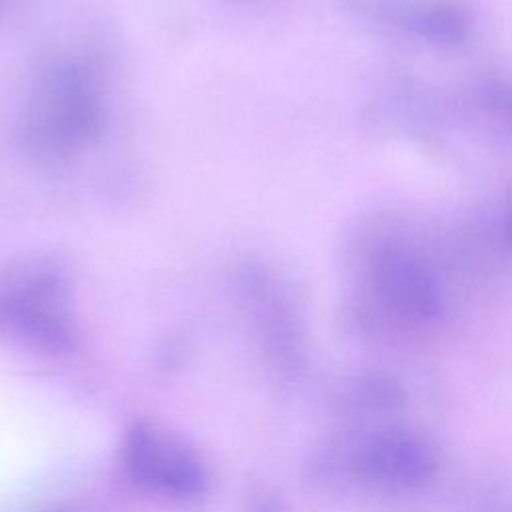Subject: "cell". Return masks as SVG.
I'll list each match as a JSON object with an SVG mask.
<instances>
[{"label": "cell", "instance_id": "cell-3", "mask_svg": "<svg viewBox=\"0 0 512 512\" xmlns=\"http://www.w3.org/2000/svg\"><path fill=\"white\" fill-rule=\"evenodd\" d=\"M122 460L140 488L168 500H194L208 484L206 464L198 452L158 424H134L124 438Z\"/></svg>", "mask_w": 512, "mask_h": 512}, {"label": "cell", "instance_id": "cell-4", "mask_svg": "<svg viewBox=\"0 0 512 512\" xmlns=\"http://www.w3.org/2000/svg\"><path fill=\"white\" fill-rule=\"evenodd\" d=\"M432 454L408 436H384L370 442L358 456L366 478L384 484H414L432 472Z\"/></svg>", "mask_w": 512, "mask_h": 512}, {"label": "cell", "instance_id": "cell-1", "mask_svg": "<svg viewBox=\"0 0 512 512\" xmlns=\"http://www.w3.org/2000/svg\"><path fill=\"white\" fill-rule=\"evenodd\" d=\"M102 118L94 74L80 62L58 60L44 66L30 84L20 134L26 148L42 158H60L84 148Z\"/></svg>", "mask_w": 512, "mask_h": 512}, {"label": "cell", "instance_id": "cell-2", "mask_svg": "<svg viewBox=\"0 0 512 512\" xmlns=\"http://www.w3.org/2000/svg\"><path fill=\"white\" fill-rule=\"evenodd\" d=\"M0 336L42 350L70 346V280L60 264L26 256L0 268Z\"/></svg>", "mask_w": 512, "mask_h": 512}]
</instances>
